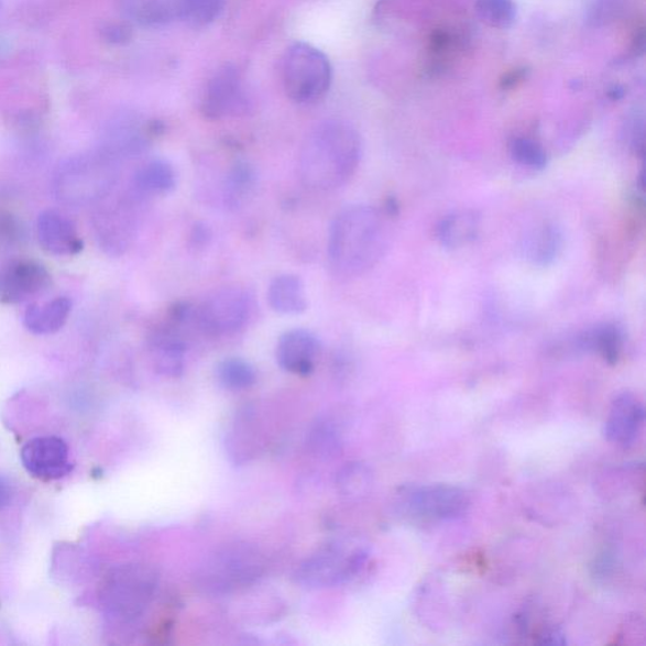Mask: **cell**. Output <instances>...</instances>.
I'll return each instance as SVG.
<instances>
[{"label":"cell","mask_w":646,"mask_h":646,"mask_svg":"<svg viewBox=\"0 0 646 646\" xmlns=\"http://www.w3.org/2000/svg\"><path fill=\"white\" fill-rule=\"evenodd\" d=\"M37 239L43 251L50 255L74 256L84 251V240L75 222L56 210L40 213Z\"/></svg>","instance_id":"7c38bea8"},{"label":"cell","mask_w":646,"mask_h":646,"mask_svg":"<svg viewBox=\"0 0 646 646\" xmlns=\"http://www.w3.org/2000/svg\"><path fill=\"white\" fill-rule=\"evenodd\" d=\"M510 150L512 158L522 167L541 171L548 165L545 149L538 142L530 140V138H514Z\"/></svg>","instance_id":"f1b7e54d"},{"label":"cell","mask_w":646,"mask_h":646,"mask_svg":"<svg viewBox=\"0 0 646 646\" xmlns=\"http://www.w3.org/2000/svg\"><path fill=\"white\" fill-rule=\"evenodd\" d=\"M185 344L172 333H158L151 341V355L157 372L178 377L185 370Z\"/></svg>","instance_id":"44dd1931"},{"label":"cell","mask_w":646,"mask_h":646,"mask_svg":"<svg viewBox=\"0 0 646 646\" xmlns=\"http://www.w3.org/2000/svg\"><path fill=\"white\" fill-rule=\"evenodd\" d=\"M470 504L467 491L453 485L406 486L398 493L401 512L418 521L458 519L468 513Z\"/></svg>","instance_id":"52a82bcc"},{"label":"cell","mask_w":646,"mask_h":646,"mask_svg":"<svg viewBox=\"0 0 646 646\" xmlns=\"http://www.w3.org/2000/svg\"><path fill=\"white\" fill-rule=\"evenodd\" d=\"M269 303L282 315L304 314L308 307L304 282L295 274H280L270 284Z\"/></svg>","instance_id":"d6986e66"},{"label":"cell","mask_w":646,"mask_h":646,"mask_svg":"<svg viewBox=\"0 0 646 646\" xmlns=\"http://www.w3.org/2000/svg\"><path fill=\"white\" fill-rule=\"evenodd\" d=\"M480 20L497 30L511 29L516 19L514 0H477Z\"/></svg>","instance_id":"83f0119b"},{"label":"cell","mask_w":646,"mask_h":646,"mask_svg":"<svg viewBox=\"0 0 646 646\" xmlns=\"http://www.w3.org/2000/svg\"><path fill=\"white\" fill-rule=\"evenodd\" d=\"M21 460L30 475L46 482L62 480L74 470L67 444L56 436L31 439L23 446Z\"/></svg>","instance_id":"30bf717a"},{"label":"cell","mask_w":646,"mask_h":646,"mask_svg":"<svg viewBox=\"0 0 646 646\" xmlns=\"http://www.w3.org/2000/svg\"><path fill=\"white\" fill-rule=\"evenodd\" d=\"M363 156L357 129L342 120H326L308 134L299 154V176L315 191H333L354 177Z\"/></svg>","instance_id":"7a4b0ae2"},{"label":"cell","mask_w":646,"mask_h":646,"mask_svg":"<svg viewBox=\"0 0 646 646\" xmlns=\"http://www.w3.org/2000/svg\"><path fill=\"white\" fill-rule=\"evenodd\" d=\"M14 496L15 488L13 482L3 475H0V512L11 506L14 501Z\"/></svg>","instance_id":"4dcf8cb0"},{"label":"cell","mask_w":646,"mask_h":646,"mask_svg":"<svg viewBox=\"0 0 646 646\" xmlns=\"http://www.w3.org/2000/svg\"><path fill=\"white\" fill-rule=\"evenodd\" d=\"M624 332L614 324H602L584 331L579 339L580 348L598 354L610 365H615L622 355Z\"/></svg>","instance_id":"ffe728a7"},{"label":"cell","mask_w":646,"mask_h":646,"mask_svg":"<svg viewBox=\"0 0 646 646\" xmlns=\"http://www.w3.org/2000/svg\"><path fill=\"white\" fill-rule=\"evenodd\" d=\"M73 311L67 297H57L43 304H32L25 309L23 324L34 335H53L64 329Z\"/></svg>","instance_id":"9a60e30c"},{"label":"cell","mask_w":646,"mask_h":646,"mask_svg":"<svg viewBox=\"0 0 646 646\" xmlns=\"http://www.w3.org/2000/svg\"><path fill=\"white\" fill-rule=\"evenodd\" d=\"M256 174L248 162H236L222 183V202L229 209H238L254 191Z\"/></svg>","instance_id":"7402d4cb"},{"label":"cell","mask_w":646,"mask_h":646,"mask_svg":"<svg viewBox=\"0 0 646 646\" xmlns=\"http://www.w3.org/2000/svg\"><path fill=\"white\" fill-rule=\"evenodd\" d=\"M253 314V299L239 287L221 288L197 308L196 321L200 329L215 338L243 330Z\"/></svg>","instance_id":"ba28073f"},{"label":"cell","mask_w":646,"mask_h":646,"mask_svg":"<svg viewBox=\"0 0 646 646\" xmlns=\"http://www.w3.org/2000/svg\"><path fill=\"white\" fill-rule=\"evenodd\" d=\"M366 559L363 548L349 549L341 543H330L299 565L295 580L300 588L308 590L335 588L363 570Z\"/></svg>","instance_id":"8992f818"},{"label":"cell","mask_w":646,"mask_h":646,"mask_svg":"<svg viewBox=\"0 0 646 646\" xmlns=\"http://www.w3.org/2000/svg\"><path fill=\"white\" fill-rule=\"evenodd\" d=\"M247 108L243 86L237 68H221L208 85L202 101L204 114L210 119L234 117Z\"/></svg>","instance_id":"8fae6325"},{"label":"cell","mask_w":646,"mask_h":646,"mask_svg":"<svg viewBox=\"0 0 646 646\" xmlns=\"http://www.w3.org/2000/svg\"><path fill=\"white\" fill-rule=\"evenodd\" d=\"M218 382L230 392L247 391L256 382V372L251 363L240 358L222 360L217 368Z\"/></svg>","instance_id":"d4e9b609"},{"label":"cell","mask_w":646,"mask_h":646,"mask_svg":"<svg viewBox=\"0 0 646 646\" xmlns=\"http://www.w3.org/2000/svg\"><path fill=\"white\" fill-rule=\"evenodd\" d=\"M391 227L382 211L369 205L348 206L333 219L327 256L343 278L360 277L375 269L391 245Z\"/></svg>","instance_id":"6da1fadb"},{"label":"cell","mask_w":646,"mask_h":646,"mask_svg":"<svg viewBox=\"0 0 646 646\" xmlns=\"http://www.w3.org/2000/svg\"><path fill=\"white\" fill-rule=\"evenodd\" d=\"M563 247V236L561 229L555 223H541L534 228L524 238L523 254L525 260L537 266H548L552 264Z\"/></svg>","instance_id":"2e32d148"},{"label":"cell","mask_w":646,"mask_h":646,"mask_svg":"<svg viewBox=\"0 0 646 646\" xmlns=\"http://www.w3.org/2000/svg\"><path fill=\"white\" fill-rule=\"evenodd\" d=\"M125 8L135 22L151 28L168 24L178 13L175 0H125Z\"/></svg>","instance_id":"603a6c76"},{"label":"cell","mask_w":646,"mask_h":646,"mask_svg":"<svg viewBox=\"0 0 646 646\" xmlns=\"http://www.w3.org/2000/svg\"><path fill=\"white\" fill-rule=\"evenodd\" d=\"M226 0H179L178 14L193 28H205L219 19Z\"/></svg>","instance_id":"4316f807"},{"label":"cell","mask_w":646,"mask_h":646,"mask_svg":"<svg viewBox=\"0 0 646 646\" xmlns=\"http://www.w3.org/2000/svg\"><path fill=\"white\" fill-rule=\"evenodd\" d=\"M320 351V341L314 332L295 329L281 336L275 358L284 372L306 376L314 372Z\"/></svg>","instance_id":"4fadbf2b"},{"label":"cell","mask_w":646,"mask_h":646,"mask_svg":"<svg viewBox=\"0 0 646 646\" xmlns=\"http://www.w3.org/2000/svg\"><path fill=\"white\" fill-rule=\"evenodd\" d=\"M176 184V171L165 160L145 162L133 176V189L144 200L174 191Z\"/></svg>","instance_id":"e0dca14e"},{"label":"cell","mask_w":646,"mask_h":646,"mask_svg":"<svg viewBox=\"0 0 646 646\" xmlns=\"http://www.w3.org/2000/svg\"><path fill=\"white\" fill-rule=\"evenodd\" d=\"M370 486H372V472L363 463L344 464L336 477V488L343 497L364 496L369 493Z\"/></svg>","instance_id":"484cf974"},{"label":"cell","mask_w":646,"mask_h":646,"mask_svg":"<svg viewBox=\"0 0 646 646\" xmlns=\"http://www.w3.org/2000/svg\"><path fill=\"white\" fill-rule=\"evenodd\" d=\"M282 80L293 101L311 105L329 91L332 80L331 65L320 50L297 42L284 54Z\"/></svg>","instance_id":"5b68a950"},{"label":"cell","mask_w":646,"mask_h":646,"mask_svg":"<svg viewBox=\"0 0 646 646\" xmlns=\"http://www.w3.org/2000/svg\"><path fill=\"white\" fill-rule=\"evenodd\" d=\"M53 286L46 266L30 258H14L0 265V303L19 305L37 298Z\"/></svg>","instance_id":"9c48e42d"},{"label":"cell","mask_w":646,"mask_h":646,"mask_svg":"<svg viewBox=\"0 0 646 646\" xmlns=\"http://www.w3.org/2000/svg\"><path fill=\"white\" fill-rule=\"evenodd\" d=\"M480 222V217L475 211L452 212L439 221L436 229L437 239L447 249H461L477 240Z\"/></svg>","instance_id":"ac0fdd59"},{"label":"cell","mask_w":646,"mask_h":646,"mask_svg":"<svg viewBox=\"0 0 646 646\" xmlns=\"http://www.w3.org/2000/svg\"><path fill=\"white\" fill-rule=\"evenodd\" d=\"M309 452L318 459L329 460L338 456L341 450V433L332 418L317 419L307 436Z\"/></svg>","instance_id":"cb8c5ba5"},{"label":"cell","mask_w":646,"mask_h":646,"mask_svg":"<svg viewBox=\"0 0 646 646\" xmlns=\"http://www.w3.org/2000/svg\"><path fill=\"white\" fill-rule=\"evenodd\" d=\"M22 237V229L11 215L0 213V239L7 243H14Z\"/></svg>","instance_id":"f546056e"},{"label":"cell","mask_w":646,"mask_h":646,"mask_svg":"<svg viewBox=\"0 0 646 646\" xmlns=\"http://www.w3.org/2000/svg\"><path fill=\"white\" fill-rule=\"evenodd\" d=\"M158 583V572L152 566H120L101 584V606L110 617L120 622H132L143 615L152 604Z\"/></svg>","instance_id":"3957f363"},{"label":"cell","mask_w":646,"mask_h":646,"mask_svg":"<svg viewBox=\"0 0 646 646\" xmlns=\"http://www.w3.org/2000/svg\"><path fill=\"white\" fill-rule=\"evenodd\" d=\"M643 403L633 393L617 394L611 403L605 424L607 441L622 447H631L644 425Z\"/></svg>","instance_id":"5bb4252c"},{"label":"cell","mask_w":646,"mask_h":646,"mask_svg":"<svg viewBox=\"0 0 646 646\" xmlns=\"http://www.w3.org/2000/svg\"><path fill=\"white\" fill-rule=\"evenodd\" d=\"M537 643L541 645H565L566 637L559 628H548V631H545L539 635Z\"/></svg>","instance_id":"1f68e13d"},{"label":"cell","mask_w":646,"mask_h":646,"mask_svg":"<svg viewBox=\"0 0 646 646\" xmlns=\"http://www.w3.org/2000/svg\"><path fill=\"white\" fill-rule=\"evenodd\" d=\"M264 571L260 549L248 543H231L206 559L197 573V584L205 592L227 594L254 584Z\"/></svg>","instance_id":"277c9868"}]
</instances>
